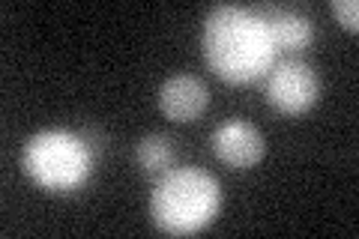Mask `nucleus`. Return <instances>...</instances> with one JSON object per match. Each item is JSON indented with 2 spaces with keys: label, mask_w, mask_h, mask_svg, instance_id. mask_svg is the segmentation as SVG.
Instances as JSON below:
<instances>
[{
  "label": "nucleus",
  "mask_w": 359,
  "mask_h": 239,
  "mask_svg": "<svg viewBox=\"0 0 359 239\" xmlns=\"http://www.w3.org/2000/svg\"><path fill=\"white\" fill-rule=\"evenodd\" d=\"M201 51L212 72L231 84L266 75L276 63V45L264 18L237 4H219L204 18Z\"/></svg>",
  "instance_id": "1"
},
{
  "label": "nucleus",
  "mask_w": 359,
  "mask_h": 239,
  "mask_svg": "<svg viewBox=\"0 0 359 239\" xmlns=\"http://www.w3.org/2000/svg\"><path fill=\"white\" fill-rule=\"evenodd\" d=\"M222 210L219 179L201 168H171L153 186L150 219L165 233L189 236L216 219Z\"/></svg>",
  "instance_id": "2"
},
{
  "label": "nucleus",
  "mask_w": 359,
  "mask_h": 239,
  "mask_svg": "<svg viewBox=\"0 0 359 239\" xmlns=\"http://www.w3.org/2000/svg\"><path fill=\"white\" fill-rule=\"evenodd\" d=\"M90 165H93V156H90L87 141L66 129L36 132L21 150L25 174L45 191H72L84 186Z\"/></svg>",
  "instance_id": "3"
},
{
  "label": "nucleus",
  "mask_w": 359,
  "mask_h": 239,
  "mask_svg": "<svg viewBox=\"0 0 359 239\" xmlns=\"http://www.w3.org/2000/svg\"><path fill=\"white\" fill-rule=\"evenodd\" d=\"M320 96V78L302 60H282L273 63L266 81L269 105L282 114H302L309 111Z\"/></svg>",
  "instance_id": "4"
},
{
  "label": "nucleus",
  "mask_w": 359,
  "mask_h": 239,
  "mask_svg": "<svg viewBox=\"0 0 359 239\" xmlns=\"http://www.w3.org/2000/svg\"><path fill=\"white\" fill-rule=\"evenodd\" d=\"M212 153L219 162H224L233 170L255 168L266 153V141L257 132V126L245 120H228L212 132Z\"/></svg>",
  "instance_id": "5"
},
{
  "label": "nucleus",
  "mask_w": 359,
  "mask_h": 239,
  "mask_svg": "<svg viewBox=\"0 0 359 239\" xmlns=\"http://www.w3.org/2000/svg\"><path fill=\"white\" fill-rule=\"evenodd\" d=\"M210 105V87L195 75H171L159 87V111L174 123H192Z\"/></svg>",
  "instance_id": "6"
},
{
  "label": "nucleus",
  "mask_w": 359,
  "mask_h": 239,
  "mask_svg": "<svg viewBox=\"0 0 359 239\" xmlns=\"http://www.w3.org/2000/svg\"><path fill=\"white\" fill-rule=\"evenodd\" d=\"M257 15L264 18L269 36H273L276 51H302L311 45L314 27L306 15L294 13V9H278V6H266Z\"/></svg>",
  "instance_id": "7"
},
{
  "label": "nucleus",
  "mask_w": 359,
  "mask_h": 239,
  "mask_svg": "<svg viewBox=\"0 0 359 239\" xmlns=\"http://www.w3.org/2000/svg\"><path fill=\"white\" fill-rule=\"evenodd\" d=\"M135 158H138V165L144 174H165V170H171L174 165V146H171V138H165V135H144L135 146Z\"/></svg>",
  "instance_id": "8"
},
{
  "label": "nucleus",
  "mask_w": 359,
  "mask_h": 239,
  "mask_svg": "<svg viewBox=\"0 0 359 239\" xmlns=\"http://www.w3.org/2000/svg\"><path fill=\"white\" fill-rule=\"evenodd\" d=\"M332 13L344 30H351V33L359 30V4L356 0H332Z\"/></svg>",
  "instance_id": "9"
}]
</instances>
